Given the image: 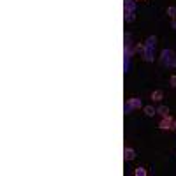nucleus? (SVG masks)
I'll return each mask as SVG.
<instances>
[{
  "instance_id": "1",
  "label": "nucleus",
  "mask_w": 176,
  "mask_h": 176,
  "mask_svg": "<svg viewBox=\"0 0 176 176\" xmlns=\"http://www.w3.org/2000/svg\"><path fill=\"white\" fill-rule=\"evenodd\" d=\"M155 46H157V37L150 35L144 42V49H143V60L144 62H153L155 58Z\"/></svg>"
},
{
  "instance_id": "2",
  "label": "nucleus",
  "mask_w": 176,
  "mask_h": 176,
  "mask_svg": "<svg viewBox=\"0 0 176 176\" xmlns=\"http://www.w3.org/2000/svg\"><path fill=\"white\" fill-rule=\"evenodd\" d=\"M160 62L166 67H176V56L173 49H162L160 53Z\"/></svg>"
},
{
  "instance_id": "3",
  "label": "nucleus",
  "mask_w": 176,
  "mask_h": 176,
  "mask_svg": "<svg viewBox=\"0 0 176 176\" xmlns=\"http://www.w3.org/2000/svg\"><path fill=\"white\" fill-rule=\"evenodd\" d=\"M173 122L174 120L171 118V116H162V120H160V123H159V129H162V130H169V129H173Z\"/></svg>"
},
{
  "instance_id": "4",
  "label": "nucleus",
  "mask_w": 176,
  "mask_h": 176,
  "mask_svg": "<svg viewBox=\"0 0 176 176\" xmlns=\"http://www.w3.org/2000/svg\"><path fill=\"white\" fill-rule=\"evenodd\" d=\"M127 102L130 104V107H132V109H139V107H143V102H141L139 97H130Z\"/></svg>"
},
{
  "instance_id": "5",
  "label": "nucleus",
  "mask_w": 176,
  "mask_h": 176,
  "mask_svg": "<svg viewBox=\"0 0 176 176\" xmlns=\"http://www.w3.org/2000/svg\"><path fill=\"white\" fill-rule=\"evenodd\" d=\"M123 20L127 23H132L136 20V11H123Z\"/></svg>"
},
{
  "instance_id": "6",
  "label": "nucleus",
  "mask_w": 176,
  "mask_h": 176,
  "mask_svg": "<svg viewBox=\"0 0 176 176\" xmlns=\"http://www.w3.org/2000/svg\"><path fill=\"white\" fill-rule=\"evenodd\" d=\"M123 11H136V0H123Z\"/></svg>"
},
{
  "instance_id": "7",
  "label": "nucleus",
  "mask_w": 176,
  "mask_h": 176,
  "mask_svg": "<svg viewBox=\"0 0 176 176\" xmlns=\"http://www.w3.org/2000/svg\"><path fill=\"white\" fill-rule=\"evenodd\" d=\"M134 157H136V152H134L132 148H125L123 150V159L125 160H134Z\"/></svg>"
},
{
  "instance_id": "8",
  "label": "nucleus",
  "mask_w": 176,
  "mask_h": 176,
  "mask_svg": "<svg viewBox=\"0 0 176 176\" xmlns=\"http://www.w3.org/2000/svg\"><path fill=\"white\" fill-rule=\"evenodd\" d=\"M162 97H164V93H162V90H155L153 93H152V100H155V102H160Z\"/></svg>"
},
{
  "instance_id": "9",
  "label": "nucleus",
  "mask_w": 176,
  "mask_h": 176,
  "mask_svg": "<svg viewBox=\"0 0 176 176\" xmlns=\"http://www.w3.org/2000/svg\"><path fill=\"white\" fill-rule=\"evenodd\" d=\"M143 109H144V114H146V116H155V114H157V109L152 107V106H144Z\"/></svg>"
},
{
  "instance_id": "10",
  "label": "nucleus",
  "mask_w": 176,
  "mask_h": 176,
  "mask_svg": "<svg viewBox=\"0 0 176 176\" xmlns=\"http://www.w3.org/2000/svg\"><path fill=\"white\" fill-rule=\"evenodd\" d=\"M157 113L162 114V116H167V114H169V107H167V106H160V107H157Z\"/></svg>"
},
{
  "instance_id": "11",
  "label": "nucleus",
  "mask_w": 176,
  "mask_h": 176,
  "mask_svg": "<svg viewBox=\"0 0 176 176\" xmlns=\"http://www.w3.org/2000/svg\"><path fill=\"white\" fill-rule=\"evenodd\" d=\"M146 173H148V171L144 167H136V169H134V174H136V176H146Z\"/></svg>"
},
{
  "instance_id": "12",
  "label": "nucleus",
  "mask_w": 176,
  "mask_h": 176,
  "mask_svg": "<svg viewBox=\"0 0 176 176\" xmlns=\"http://www.w3.org/2000/svg\"><path fill=\"white\" fill-rule=\"evenodd\" d=\"M167 14L173 18V20H174V18H176V6H171V7H169V9H167Z\"/></svg>"
},
{
  "instance_id": "13",
  "label": "nucleus",
  "mask_w": 176,
  "mask_h": 176,
  "mask_svg": "<svg viewBox=\"0 0 176 176\" xmlns=\"http://www.w3.org/2000/svg\"><path fill=\"white\" fill-rule=\"evenodd\" d=\"M143 49H144V44H136V46H134V51H136V53H143Z\"/></svg>"
},
{
  "instance_id": "14",
  "label": "nucleus",
  "mask_w": 176,
  "mask_h": 176,
  "mask_svg": "<svg viewBox=\"0 0 176 176\" xmlns=\"http://www.w3.org/2000/svg\"><path fill=\"white\" fill-rule=\"evenodd\" d=\"M130 111H132L130 104H129V102H125V106H123V113H125V114H130Z\"/></svg>"
},
{
  "instance_id": "15",
  "label": "nucleus",
  "mask_w": 176,
  "mask_h": 176,
  "mask_svg": "<svg viewBox=\"0 0 176 176\" xmlns=\"http://www.w3.org/2000/svg\"><path fill=\"white\" fill-rule=\"evenodd\" d=\"M169 83H171V86H174V88H176V74H173V76H171Z\"/></svg>"
},
{
  "instance_id": "16",
  "label": "nucleus",
  "mask_w": 176,
  "mask_h": 176,
  "mask_svg": "<svg viewBox=\"0 0 176 176\" xmlns=\"http://www.w3.org/2000/svg\"><path fill=\"white\" fill-rule=\"evenodd\" d=\"M171 27H173V28H174V30H176V18H174V20H173V21H171Z\"/></svg>"
},
{
  "instance_id": "17",
  "label": "nucleus",
  "mask_w": 176,
  "mask_h": 176,
  "mask_svg": "<svg viewBox=\"0 0 176 176\" xmlns=\"http://www.w3.org/2000/svg\"><path fill=\"white\" fill-rule=\"evenodd\" d=\"M173 129H176V120H174V122H173Z\"/></svg>"
},
{
  "instance_id": "18",
  "label": "nucleus",
  "mask_w": 176,
  "mask_h": 176,
  "mask_svg": "<svg viewBox=\"0 0 176 176\" xmlns=\"http://www.w3.org/2000/svg\"><path fill=\"white\" fill-rule=\"evenodd\" d=\"M137 2H144V0H137Z\"/></svg>"
}]
</instances>
